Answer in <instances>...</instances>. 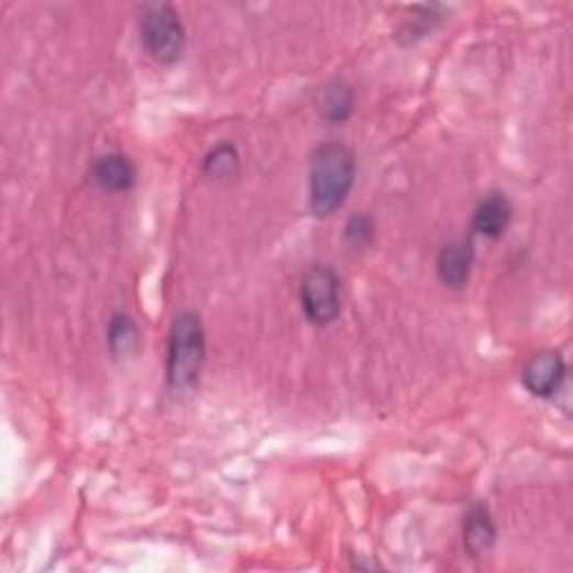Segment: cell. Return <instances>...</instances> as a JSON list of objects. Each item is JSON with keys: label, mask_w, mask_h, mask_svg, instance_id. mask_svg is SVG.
<instances>
[{"label": "cell", "mask_w": 573, "mask_h": 573, "mask_svg": "<svg viewBox=\"0 0 573 573\" xmlns=\"http://www.w3.org/2000/svg\"><path fill=\"white\" fill-rule=\"evenodd\" d=\"M240 170V153L235 144L220 142L202 159V173L213 181H229Z\"/></svg>", "instance_id": "cell-12"}, {"label": "cell", "mask_w": 573, "mask_h": 573, "mask_svg": "<svg viewBox=\"0 0 573 573\" xmlns=\"http://www.w3.org/2000/svg\"><path fill=\"white\" fill-rule=\"evenodd\" d=\"M514 220V205L499 190H493V194L484 196L480 200V205L473 211V224L471 231L473 235L486 238V240H499L508 224Z\"/></svg>", "instance_id": "cell-7"}, {"label": "cell", "mask_w": 573, "mask_h": 573, "mask_svg": "<svg viewBox=\"0 0 573 573\" xmlns=\"http://www.w3.org/2000/svg\"><path fill=\"white\" fill-rule=\"evenodd\" d=\"M473 263H475L473 238L455 240V242L445 244L439 251V256H437V276H439V280L445 287L462 289L471 280Z\"/></svg>", "instance_id": "cell-6"}, {"label": "cell", "mask_w": 573, "mask_h": 573, "mask_svg": "<svg viewBox=\"0 0 573 573\" xmlns=\"http://www.w3.org/2000/svg\"><path fill=\"white\" fill-rule=\"evenodd\" d=\"M92 181L103 194H129L137 181V168L129 155L106 153L92 164Z\"/></svg>", "instance_id": "cell-8"}, {"label": "cell", "mask_w": 573, "mask_h": 573, "mask_svg": "<svg viewBox=\"0 0 573 573\" xmlns=\"http://www.w3.org/2000/svg\"><path fill=\"white\" fill-rule=\"evenodd\" d=\"M497 542V527L486 504H473L464 518V549L471 558L486 555Z\"/></svg>", "instance_id": "cell-10"}, {"label": "cell", "mask_w": 573, "mask_h": 573, "mask_svg": "<svg viewBox=\"0 0 573 573\" xmlns=\"http://www.w3.org/2000/svg\"><path fill=\"white\" fill-rule=\"evenodd\" d=\"M376 224L370 213H354L343 229V240L354 253H363L374 244Z\"/></svg>", "instance_id": "cell-13"}, {"label": "cell", "mask_w": 573, "mask_h": 573, "mask_svg": "<svg viewBox=\"0 0 573 573\" xmlns=\"http://www.w3.org/2000/svg\"><path fill=\"white\" fill-rule=\"evenodd\" d=\"M140 34L146 54L157 66H175L186 49V27L177 10L168 3L144 5Z\"/></svg>", "instance_id": "cell-3"}, {"label": "cell", "mask_w": 573, "mask_h": 573, "mask_svg": "<svg viewBox=\"0 0 573 573\" xmlns=\"http://www.w3.org/2000/svg\"><path fill=\"white\" fill-rule=\"evenodd\" d=\"M439 8H412V14L415 19L412 21H406L399 36L397 38H404L408 36V43H415L419 38H423L428 32L434 30V25L441 21V16L437 14Z\"/></svg>", "instance_id": "cell-14"}, {"label": "cell", "mask_w": 573, "mask_h": 573, "mask_svg": "<svg viewBox=\"0 0 573 573\" xmlns=\"http://www.w3.org/2000/svg\"><path fill=\"white\" fill-rule=\"evenodd\" d=\"M566 376V363L560 352L542 350L533 354L522 367V386L536 399H553Z\"/></svg>", "instance_id": "cell-5"}, {"label": "cell", "mask_w": 573, "mask_h": 573, "mask_svg": "<svg viewBox=\"0 0 573 573\" xmlns=\"http://www.w3.org/2000/svg\"><path fill=\"white\" fill-rule=\"evenodd\" d=\"M313 106H316V112L321 114V119H326L328 123L341 125L354 114V108H356L354 86L348 79L337 77L316 92Z\"/></svg>", "instance_id": "cell-9"}, {"label": "cell", "mask_w": 573, "mask_h": 573, "mask_svg": "<svg viewBox=\"0 0 573 573\" xmlns=\"http://www.w3.org/2000/svg\"><path fill=\"white\" fill-rule=\"evenodd\" d=\"M207 332L202 316L194 309H184L173 318L166 350V381L173 390H190L205 370Z\"/></svg>", "instance_id": "cell-2"}, {"label": "cell", "mask_w": 573, "mask_h": 573, "mask_svg": "<svg viewBox=\"0 0 573 573\" xmlns=\"http://www.w3.org/2000/svg\"><path fill=\"white\" fill-rule=\"evenodd\" d=\"M356 179V155L343 142L318 146L309 162L307 198L316 218L334 216L352 194Z\"/></svg>", "instance_id": "cell-1"}, {"label": "cell", "mask_w": 573, "mask_h": 573, "mask_svg": "<svg viewBox=\"0 0 573 573\" xmlns=\"http://www.w3.org/2000/svg\"><path fill=\"white\" fill-rule=\"evenodd\" d=\"M106 339H108V352L114 361H129L142 348L140 326L135 323V318L125 311H117L110 316Z\"/></svg>", "instance_id": "cell-11"}, {"label": "cell", "mask_w": 573, "mask_h": 573, "mask_svg": "<svg viewBox=\"0 0 573 573\" xmlns=\"http://www.w3.org/2000/svg\"><path fill=\"white\" fill-rule=\"evenodd\" d=\"M300 307L307 321L328 328L341 316V278L332 265H313L300 280Z\"/></svg>", "instance_id": "cell-4"}]
</instances>
